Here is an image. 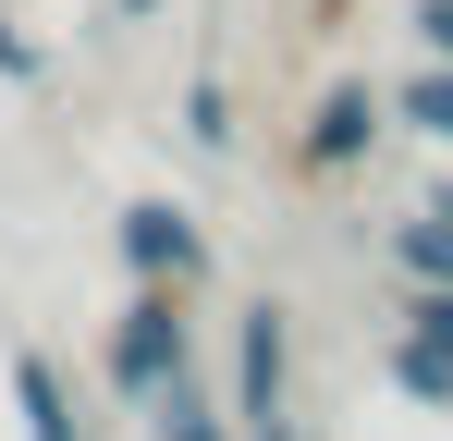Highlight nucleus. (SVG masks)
<instances>
[{
  "instance_id": "nucleus-2",
  "label": "nucleus",
  "mask_w": 453,
  "mask_h": 441,
  "mask_svg": "<svg viewBox=\"0 0 453 441\" xmlns=\"http://www.w3.org/2000/svg\"><path fill=\"white\" fill-rule=\"evenodd\" d=\"M123 258H135L148 282H184V270H196L209 245H196V220L172 209V197H148V209H123Z\"/></svg>"
},
{
  "instance_id": "nucleus-4",
  "label": "nucleus",
  "mask_w": 453,
  "mask_h": 441,
  "mask_svg": "<svg viewBox=\"0 0 453 441\" xmlns=\"http://www.w3.org/2000/svg\"><path fill=\"white\" fill-rule=\"evenodd\" d=\"M12 405H25V441H86L74 405H62V368H50V356H12Z\"/></svg>"
},
{
  "instance_id": "nucleus-9",
  "label": "nucleus",
  "mask_w": 453,
  "mask_h": 441,
  "mask_svg": "<svg viewBox=\"0 0 453 441\" xmlns=\"http://www.w3.org/2000/svg\"><path fill=\"white\" fill-rule=\"evenodd\" d=\"M184 135H196V147H233V111H221V86H196V98H184Z\"/></svg>"
},
{
  "instance_id": "nucleus-5",
  "label": "nucleus",
  "mask_w": 453,
  "mask_h": 441,
  "mask_svg": "<svg viewBox=\"0 0 453 441\" xmlns=\"http://www.w3.org/2000/svg\"><path fill=\"white\" fill-rule=\"evenodd\" d=\"M392 258H404V282H453V209L392 220Z\"/></svg>"
},
{
  "instance_id": "nucleus-11",
  "label": "nucleus",
  "mask_w": 453,
  "mask_h": 441,
  "mask_svg": "<svg viewBox=\"0 0 453 441\" xmlns=\"http://www.w3.org/2000/svg\"><path fill=\"white\" fill-rule=\"evenodd\" d=\"M159 405H172V441H221V417H209V405H196V392H184V380H172V392H159Z\"/></svg>"
},
{
  "instance_id": "nucleus-13",
  "label": "nucleus",
  "mask_w": 453,
  "mask_h": 441,
  "mask_svg": "<svg viewBox=\"0 0 453 441\" xmlns=\"http://www.w3.org/2000/svg\"><path fill=\"white\" fill-rule=\"evenodd\" d=\"M123 12H159V0H123Z\"/></svg>"
},
{
  "instance_id": "nucleus-10",
  "label": "nucleus",
  "mask_w": 453,
  "mask_h": 441,
  "mask_svg": "<svg viewBox=\"0 0 453 441\" xmlns=\"http://www.w3.org/2000/svg\"><path fill=\"white\" fill-rule=\"evenodd\" d=\"M417 344H441V356H453V282H417Z\"/></svg>"
},
{
  "instance_id": "nucleus-7",
  "label": "nucleus",
  "mask_w": 453,
  "mask_h": 441,
  "mask_svg": "<svg viewBox=\"0 0 453 441\" xmlns=\"http://www.w3.org/2000/svg\"><path fill=\"white\" fill-rule=\"evenodd\" d=\"M392 380H404L417 405H453V356H441V344H417V331L392 344Z\"/></svg>"
},
{
  "instance_id": "nucleus-1",
  "label": "nucleus",
  "mask_w": 453,
  "mask_h": 441,
  "mask_svg": "<svg viewBox=\"0 0 453 441\" xmlns=\"http://www.w3.org/2000/svg\"><path fill=\"white\" fill-rule=\"evenodd\" d=\"M172 380H184V319H172L159 282H148L135 306H123V331H111V392H123V405H159Z\"/></svg>"
},
{
  "instance_id": "nucleus-12",
  "label": "nucleus",
  "mask_w": 453,
  "mask_h": 441,
  "mask_svg": "<svg viewBox=\"0 0 453 441\" xmlns=\"http://www.w3.org/2000/svg\"><path fill=\"white\" fill-rule=\"evenodd\" d=\"M417 37H429V50L453 62V0H417Z\"/></svg>"
},
{
  "instance_id": "nucleus-8",
  "label": "nucleus",
  "mask_w": 453,
  "mask_h": 441,
  "mask_svg": "<svg viewBox=\"0 0 453 441\" xmlns=\"http://www.w3.org/2000/svg\"><path fill=\"white\" fill-rule=\"evenodd\" d=\"M404 123H417V135H441V147H453V62H441V74H417V86H404Z\"/></svg>"
},
{
  "instance_id": "nucleus-14",
  "label": "nucleus",
  "mask_w": 453,
  "mask_h": 441,
  "mask_svg": "<svg viewBox=\"0 0 453 441\" xmlns=\"http://www.w3.org/2000/svg\"><path fill=\"white\" fill-rule=\"evenodd\" d=\"M270 441H282V429H270Z\"/></svg>"
},
{
  "instance_id": "nucleus-3",
  "label": "nucleus",
  "mask_w": 453,
  "mask_h": 441,
  "mask_svg": "<svg viewBox=\"0 0 453 441\" xmlns=\"http://www.w3.org/2000/svg\"><path fill=\"white\" fill-rule=\"evenodd\" d=\"M368 135H380V98H368V86H331V98H319V123H306V172H343Z\"/></svg>"
},
{
  "instance_id": "nucleus-6",
  "label": "nucleus",
  "mask_w": 453,
  "mask_h": 441,
  "mask_svg": "<svg viewBox=\"0 0 453 441\" xmlns=\"http://www.w3.org/2000/svg\"><path fill=\"white\" fill-rule=\"evenodd\" d=\"M270 405H282V306L245 319V417H270Z\"/></svg>"
}]
</instances>
